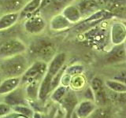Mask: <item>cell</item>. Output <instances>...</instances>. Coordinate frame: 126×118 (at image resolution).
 <instances>
[{
  "label": "cell",
  "mask_w": 126,
  "mask_h": 118,
  "mask_svg": "<svg viewBox=\"0 0 126 118\" xmlns=\"http://www.w3.org/2000/svg\"><path fill=\"white\" fill-rule=\"evenodd\" d=\"M30 65L29 58L25 54L1 59L0 73L5 78L21 77Z\"/></svg>",
  "instance_id": "cell-1"
},
{
  "label": "cell",
  "mask_w": 126,
  "mask_h": 118,
  "mask_svg": "<svg viewBox=\"0 0 126 118\" xmlns=\"http://www.w3.org/2000/svg\"><path fill=\"white\" fill-rule=\"evenodd\" d=\"M31 54L38 58V60L48 63L56 54L55 44L45 39H39L30 46Z\"/></svg>",
  "instance_id": "cell-2"
},
{
  "label": "cell",
  "mask_w": 126,
  "mask_h": 118,
  "mask_svg": "<svg viewBox=\"0 0 126 118\" xmlns=\"http://www.w3.org/2000/svg\"><path fill=\"white\" fill-rule=\"evenodd\" d=\"M47 70V63L37 60L29 66L21 77V85L26 86L33 83H40Z\"/></svg>",
  "instance_id": "cell-3"
},
{
  "label": "cell",
  "mask_w": 126,
  "mask_h": 118,
  "mask_svg": "<svg viewBox=\"0 0 126 118\" xmlns=\"http://www.w3.org/2000/svg\"><path fill=\"white\" fill-rule=\"evenodd\" d=\"M75 0H42L41 6L36 14H40L45 19L61 14L62 10Z\"/></svg>",
  "instance_id": "cell-4"
},
{
  "label": "cell",
  "mask_w": 126,
  "mask_h": 118,
  "mask_svg": "<svg viewBox=\"0 0 126 118\" xmlns=\"http://www.w3.org/2000/svg\"><path fill=\"white\" fill-rule=\"evenodd\" d=\"M25 43L18 39H9L0 45V59L25 54L27 51Z\"/></svg>",
  "instance_id": "cell-5"
},
{
  "label": "cell",
  "mask_w": 126,
  "mask_h": 118,
  "mask_svg": "<svg viewBox=\"0 0 126 118\" xmlns=\"http://www.w3.org/2000/svg\"><path fill=\"white\" fill-rule=\"evenodd\" d=\"M47 27L46 19L40 14H36L30 16L24 22V29L28 34L38 35L42 33Z\"/></svg>",
  "instance_id": "cell-6"
},
{
  "label": "cell",
  "mask_w": 126,
  "mask_h": 118,
  "mask_svg": "<svg viewBox=\"0 0 126 118\" xmlns=\"http://www.w3.org/2000/svg\"><path fill=\"white\" fill-rule=\"evenodd\" d=\"M90 88L94 94V102L97 106L107 105L108 98L105 90V84L99 77H94L91 81Z\"/></svg>",
  "instance_id": "cell-7"
},
{
  "label": "cell",
  "mask_w": 126,
  "mask_h": 118,
  "mask_svg": "<svg viewBox=\"0 0 126 118\" xmlns=\"http://www.w3.org/2000/svg\"><path fill=\"white\" fill-rule=\"evenodd\" d=\"M3 102L11 108L17 105H29L25 88L21 85L13 91L4 95Z\"/></svg>",
  "instance_id": "cell-8"
},
{
  "label": "cell",
  "mask_w": 126,
  "mask_h": 118,
  "mask_svg": "<svg viewBox=\"0 0 126 118\" xmlns=\"http://www.w3.org/2000/svg\"><path fill=\"white\" fill-rule=\"evenodd\" d=\"M66 61L65 53H58L54 55V57L47 63V70L45 76L52 81L54 77L65 67Z\"/></svg>",
  "instance_id": "cell-9"
},
{
  "label": "cell",
  "mask_w": 126,
  "mask_h": 118,
  "mask_svg": "<svg viewBox=\"0 0 126 118\" xmlns=\"http://www.w3.org/2000/svg\"><path fill=\"white\" fill-rule=\"evenodd\" d=\"M73 3L80 12L82 20L88 18L98 10H102L96 0H75Z\"/></svg>",
  "instance_id": "cell-10"
},
{
  "label": "cell",
  "mask_w": 126,
  "mask_h": 118,
  "mask_svg": "<svg viewBox=\"0 0 126 118\" xmlns=\"http://www.w3.org/2000/svg\"><path fill=\"white\" fill-rule=\"evenodd\" d=\"M105 61L106 64L113 65L126 61V50L125 43L118 45H113L105 56Z\"/></svg>",
  "instance_id": "cell-11"
},
{
  "label": "cell",
  "mask_w": 126,
  "mask_h": 118,
  "mask_svg": "<svg viewBox=\"0 0 126 118\" xmlns=\"http://www.w3.org/2000/svg\"><path fill=\"white\" fill-rule=\"evenodd\" d=\"M78 103H79L78 98L75 90L69 89L65 96L63 98V99L59 103L61 105L63 110L65 111L64 118L72 117L73 113L75 111V109H76Z\"/></svg>",
  "instance_id": "cell-12"
},
{
  "label": "cell",
  "mask_w": 126,
  "mask_h": 118,
  "mask_svg": "<svg viewBox=\"0 0 126 118\" xmlns=\"http://www.w3.org/2000/svg\"><path fill=\"white\" fill-rule=\"evenodd\" d=\"M110 39L113 45L125 43L126 41V25L122 22H113L110 28Z\"/></svg>",
  "instance_id": "cell-13"
},
{
  "label": "cell",
  "mask_w": 126,
  "mask_h": 118,
  "mask_svg": "<svg viewBox=\"0 0 126 118\" xmlns=\"http://www.w3.org/2000/svg\"><path fill=\"white\" fill-rule=\"evenodd\" d=\"M29 0H0V12L2 14L20 13Z\"/></svg>",
  "instance_id": "cell-14"
},
{
  "label": "cell",
  "mask_w": 126,
  "mask_h": 118,
  "mask_svg": "<svg viewBox=\"0 0 126 118\" xmlns=\"http://www.w3.org/2000/svg\"><path fill=\"white\" fill-rule=\"evenodd\" d=\"M50 29L54 31H61L69 29L73 25L62 14L53 16L50 19Z\"/></svg>",
  "instance_id": "cell-15"
},
{
  "label": "cell",
  "mask_w": 126,
  "mask_h": 118,
  "mask_svg": "<svg viewBox=\"0 0 126 118\" xmlns=\"http://www.w3.org/2000/svg\"><path fill=\"white\" fill-rule=\"evenodd\" d=\"M97 107L94 101L84 99L80 102L75 109V113L80 118H87Z\"/></svg>",
  "instance_id": "cell-16"
},
{
  "label": "cell",
  "mask_w": 126,
  "mask_h": 118,
  "mask_svg": "<svg viewBox=\"0 0 126 118\" xmlns=\"http://www.w3.org/2000/svg\"><path fill=\"white\" fill-rule=\"evenodd\" d=\"M21 86V77L4 78L0 82V95H6Z\"/></svg>",
  "instance_id": "cell-17"
},
{
  "label": "cell",
  "mask_w": 126,
  "mask_h": 118,
  "mask_svg": "<svg viewBox=\"0 0 126 118\" xmlns=\"http://www.w3.org/2000/svg\"><path fill=\"white\" fill-rule=\"evenodd\" d=\"M61 14L64 16L72 25L80 23L82 21L80 12L79 11L78 8L75 6L73 3H71L67 6H65L64 9L62 10Z\"/></svg>",
  "instance_id": "cell-18"
},
{
  "label": "cell",
  "mask_w": 126,
  "mask_h": 118,
  "mask_svg": "<svg viewBox=\"0 0 126 118\" xmlns=\"http://www.w3.org/2000/svg\"><path fill=\"white\" fill-rule=\"evenodd\" d=\"M20 20V13L4 14L0 16V31L6 30L16 25Z\"/></svg>",
  "instance_id": "cell-19"
},
{
  "label": "cell",
  "mask_w": 126,
  "mask_h": 118,
  "mask_svg": "<svg viewBox=\"0 0 126 118\" xmlns=\"http://www.w3.org/2000/svg\"><path fill=\"white\" fill-rule=\"evenodd\" d=\"M42 0H29L25 7L20 12V20L26 19L30 16L35 14L41 6Z\"/></svg>",
  "instance_id": "cell-20"
},
{
  "label": "cell",
  "mask_w": 126,
  "mask_h": 118,
  "mask_svg": "<svg viewBox=\"0 0 126 118\" xmlns=\"http://www.w3.org/2000/svg\"><path fill=\"white\" fill-rule=\"evenodd\" d=\"M87 118H113L112 109L108 105L97 106Z\"/></svg>",
  "instance_id": "cell-21"
},
{
  "label": "cell",
  "mask_w": 126,
  "mask_h": 118,
  "mask_svg": "<svg viewBox=\"0 0 126 118\" xmlns=\"http://www.w3.org/2000/svg\"><path fill=\"white\" fill-rule=\"evenodd\" d=\"M69 88L68 87H65L63 85H59L54 90H53L50 94V99L52 100L54 102H56V103H60L61 101L63 99V98L65 96L66 93L68 92Z\"/></svg>",
  "instance_id": "cell-22"
},
{
  "label": "cell",
  "mask_w": 126,
  "mask_h": 118,
  "mask_svg": "<svg viewBox=\"0 0 126 118\" xmlns=\"http://www.w3.org/2000/svg\"><path fill=\"white\" fill-rule=\"evenodd\" d=\"M86 84V78L83 74L71 76L69 88L73 90H78L84 88Z\"/></svg>",
  "instance_id": "cell-23"
},
{
  "label": "cell",
  "mask_w": 126,
  "mask_h": 118,
  "mask_svg": "<svg viewBox=\"0 0 126 118\" xmlns=\"http://www.w3.org/2000/svg\"><path fill=\"white\" fill-rule=\"evenodd\" d=\"M106 87L111 90L112 91L116 92V93H120V94H125L126 93V85L120 81H117L115 80H107L105 84Z\"/></svg>",
  "instance_id": "cell-24"
},
{
  "label": "cell",
  "mask_w": 126,
  "mask_h": 118,
  "mask_svg": "<svg viewBox=\"0 0 126 118\" xmlns=\"http://www.w3.org/2000/svg\"><path fill=\"white\" fill-rule=\"evenodd\" d=\"M12 111H14L15 113H17L21 115L26 116L29 118H32L34 115V111L32 109L29 105H17L12 107Z\"/></svg>",
  "instance_id": "cell-25"
},
{
  "label": "cell",
  "mask_w": 126,
  "mask_h": 118,
  "mask_svg": "<svg viewBox=\"0 0 126 118\" xmlns=\"http://www.w3.org/2000/svg\"><path fill=\"white\" fill-rule=\"evenodd\" d=\"M84 72V67L80 64H74L70 66L65 67V73L69 75V76H77V75L83 74Z\"/></svg>",
  "instance_id": "cell-26"
},
{
  "label": "cell",
  "mask_w": 126,
  "mask_h": 118,
  "mask_svg": "<svg viewBox=\"0 0 126 118\" xmlns=\"http://www.w3.org/2000/svg\"><path fill=\"white\" fill-rule=\"evenodd\" d=\"M12 111L10 105L6 104L5 102H0V117H3Z\"/></svg>",
  "instance_id": "cell-27"
},
{
  "label": "cell",
  "mask_w": 126,
  "mask_h": 118,
  "mask_svg": "<svg viewBox=\"0 0 126 118\" xmlns=\"http://www.w3.org/2000/svg\"><path fill=\"white\" fill-rule=\"evenodd\" d=\"M113 80L120 81L126 85V71H122V72L117 73L116 76H114Z\"/></svg>",
  "instance_id": "cell-28"
},
{
  "label": "cell",
  "mask_w": 126,
  "mask_h": 118,
  "mask_svg": "<svg viewBox=\"0 0 126 118\" xmlns=\"http://www.w3.org/2000/svg\"><path fill=\"white\" fill-rule=\"evenodd\" d=\"M2 118H29V117L21 115V114H19L17 113H15L14 111H11L10 113H8L7 115L3 117Z\"/></svg>",
  "instance_id": "cell-29"
},
{
  "label": "cell",
  "mask_w": 126,
  "mask_h": 118,
  "mask_svg": "<svg viewBox=\"0 0 126 118\" xmlns=\"http://www.w3.org/2000/svg\"><path fill=\"white\" fill-rule=\"evenodd\" d=\"M84 96H85V99L94 101V94H93V92H92V89H91V88H90V86L85 90Z\"/></svg>",
  "instance_id": "cell-30"
},
{
  "label": "cell",
  "mask_w": 126,
  "mask_h": 118,
  "mask_svg": "<svg viewBox=\"0 0 126 118\" xmlns=\"http://www.w3.org/2000/svg\"><path fill=\"white\" fill-rule=\"evenodd\" d=\"M71 118H80L79 117L76 113H75V112H73V115H72V117Z\"/></svg>",
  "instance_id": "cell-31"
},
{
  "label": "cell",
  "mask_w": 126,
  "mask_h": 118,
  "mask_svg": "<svg viewBox=\"0 0 126 118\" xmlns=\"http://www.w3.org/2000/svg\"><path fill=\"white\" fill-rule=\"evenodd\" d=\"M42 118H53V117H50L47 115H42Z\"/></svg>",
  "instance_id": "cell-32"
},
{
  "label": "cell",
  "mask_w": 126,
  "mask_h": 118,
  "mask_svg": "<svg viewBox=\"0 0 126 118\" xmlns=\"http://www.w3.org/2000/svg\"><path fill=\"white\" fill-rule=\"evenodd\" d=\"M125 50H126V41L125 42Z\"/></svg>",
  "instance_id": "cell-33"
},
{
  "label": "cell",
  "mask_w": 126,
  "mask_h": 118,
  "mask_svg": "<svg viewBox=\"0 0 126 118\" xmlns=\"http://www.w3.org/2000/svg\"><path fill=\"white\" fill-rule=\"evenodd\" d=\"M2 15V13H1V12H0V16H1Z\"/></svg>",
  "instance_id": "cell-34"
},
{
  "label": "cell",
  "mask_w": 126,
  "mask_h": 118,
  "mask_svg": "<svg viewBox=\"0 0 126 118\" xmlns=\"http://www.w3.org/2000/svg\"><path fill=\"white\" fill-rule=\"evenodd\" d=\"M1 118H2V117H1Z\"/></svg>",
  "instance_id": "cell-35"
},
{
  "label": "cell",
  "mask_w": 126,
  "mask_h": 118,
  "mask_svg": "<svg viewBox=\"0 0 126 118\" xmlns=\"http://www.w3.org/2000/svg\"><path fill=\"white\" fill-rule=\"evenodd\" d=\"M0 118H1V117H0Z\"/></svg>",
  "instance_id": "cell-36"
},
{
  "label": "cell",
  "mask_w": 126,
  "mask_h": 118,
  "mask_svg": "<svg viewBox=\"0 0 126 118\" xmlns=\"http://www.w3.org/2000/svg\"></svg>",
  "instance_id": "cell-37"
}]
</instances>
